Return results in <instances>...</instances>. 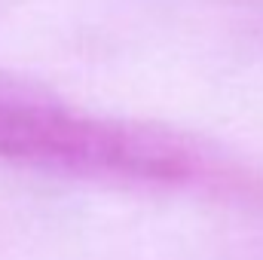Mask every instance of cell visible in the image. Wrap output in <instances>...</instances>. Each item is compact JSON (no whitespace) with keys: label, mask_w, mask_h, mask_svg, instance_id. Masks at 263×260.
<instances>
[{"label":"cell","mask_w":263,"mask_h":260,"mask_svg":"<svg viewBox=\"0 0 263 260\" xmlns=\"http://www.w3.org/2000/svg\"><path fill=\"white\" fill-rule=\"evenodd\" d=\"M0 159L55 175L153 187L193 184L208 172L187 138L80 110L12 73H0Z\"/></svg>","instance_id":"6da1fadb"}]
</instances>
